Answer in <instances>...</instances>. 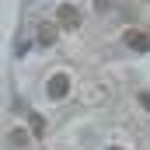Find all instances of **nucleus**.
<instances>
[{
    "instance_id": "f257e3e1",
    "label": "nucleus",
    "mask_w": 150,
    "mask_h": 150,
    "mask_svg": "<svg viewBox=\"0 0 150 150\" xmlns=\"http://www.w3.org/2000/svg\"><path fill=\"white\" fill-rule=\"evenodd\" d=\"M56 21H59L63 28H77V25H80V11H77L74 4H59V7H56Z\"/></svg>"
},
{
    "instance_id": "f03ea898",
    "label": "nucleus",
    "mask_w": 150,
    "mask_h": 150,
    "mask_svg": "<svg viewBox=\"0 0 150 150\" xmlns=\"http://www.w3.org/2000/svg\"><path fill=\"white\" fill-rule=\"evenodd\" d=\"M126 45L136 49V52H150V35L140 32V28H129V32H126Z\"/></svg>"
},
{
    "instance_id": "7ed1b4c3",
    "label": "nucleus",
    "mask_w": 150,
    "mask_h": 150,
    "mask_svg": "<svg viewBox=\"0 0 150 150\" xmlns=\"http://www.w3.org/2000/svg\"><path fill=\"white\" fill-rule=\"evenodd\" d=\"M45 91H49V98H52V101L67 98V91H70V77H67V74H56L52 80H49V87H45Z\"/></svg>"
},
{
    "instance_id": "20e7f679",
    "label": "nucleus",
    "mask_w": 150,
    "mask_h": 150,
    "mask_svg": "<svg viewBox=\"0 0 150 150\" xmlns=\"http://www.w3.org/2000/svg\"><path fill=\"white\" fill-rule=\"evenodd\" d=\"M56 42V25H38V45H52Z\"/></svg>"
},
{
    "instance_id": "39448f33",
    "label": "nucleus",
    "mask_w": 150,
    "mask_h": 150,
    "mask_svg": "<svg viewBox=\"0 0 150 150\" xmlns=\"http://www.w3.org/2000/svg\"><path fill=\"white\" fill-rule=\"evenodd\" d=\"M11 143H14L18 150L28 147V133H25V129H11Z\"/></svg>"
},
{
    "instance_id": "423d86ee",
    "label": "nucleus",
    "mask_w": 150,
    "mask_h": 150,
    "mask_svg": "<svg viewBox=\"0 0 150 150\" xmlns=\"http://www.w3.org/2000/svg\"><path fill=\"white\" fill-rule=\"evenodd\" d=\"M28 126H32V133H35V136H42V133H45V119H42V115H32V119H28Z\"/></svg>"
},
{
    "instance_id": "0eeeda50",
    "label": "nucleus",
    "mask_w": 150,
    "mask_h": 150,
    "mask_svg": "<svg viewBox=\"0 0 150 150\" xmlns=\"http://www.w3.org/2000/svg\"><path fill=\"white\" fill-rule=\"evenodd\" d=\"M140 105H143V108L150 112V91H143V94H140Z\"/></svg>"
},
{
    "instance_id": "6e6552de",
    "label": "nucleus",
    "mask_w": 150,
    "mask_h": 150,
    "mask_svg": "<svg viewBox=\"0 0 150 150\" xmlns=\"http://www.w3.org/2000/svg\"><path fill=\"white\" fill-rule=\"evenodd\" d=\"M108 150H122V147H108Z\"/></svg>"
}]
</instances>
